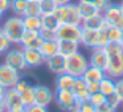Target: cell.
Segmentation results:
<instances>
[{"mask_svg":"<svg viewBox=\"0 0 123 112\" xmlns=\"http://www.w3.org/2000/svg\"><path fill=\"white\" fill-rule=\"evenodd\" d=\"M1 32L7 36V38L11 41V44H20L21 36L25 32L23 17L16 16V15L8 17L1 25Z\"/></svg>","mask_w":123,"mask_h":112,"instance_id":"obj_1","label":"cell"},{"mask_svg":"<svg viewBox=\"0 0 123 112\" xmlns=\"http://www.w3.org/2000/svg\"><path fill=\"white\" fill-rule=\"evenodd\" d=\"M90 66L89 65V59L86 58L83 54L77 51L75 54L68 57L66 58V66H65V73L73 75L75 78H80L83 75L86 69Z\"/></svg>","mask_w":123,"mask_h":112,"instance_id":"obj_2","label":"cell"},{"mask_svg":"<svg viewBox=\"0 0 123 112\" xmlns=\"http://www.w3.org/2000/svg\"><path fill=\"white\" fill-rule=\"evenodd\" d=\"M54 101L57 107L64 112H72L78 108L80 101L70 90H56L54 92Z\"/></svg>","mask_w":123,"mask_h":112,"instance_id":"obj_3","label":"cell"},{"mask_svg":"<svg viewBox=\"0 0 123 112\" xmlns=\"http://www.w3.org/2000/svg\"><path fill=\"white\" fill-rule=\"evenodd\" d=\"M4 63L7 66L12 67L13 70H16L20 74L28 69L27 63H25L23 49H9L6 53V57H4Z\"/></svg>","mask_w":123,"mask_h":112,"instance_id":"obj_4","label":"cell"},{"mask_svg":"<svg viewBox=\"0 0 123 112\" xmlns=\"http://www.w3.org/2000/svg\"><path fill=\"white\" fill-rule=\"evenodd\" d=\"M56 33H57V41L62 40V41L80 42L81 34H82V27L81 25H73V24H60Z\"/></svg>","mask_w":123,"mask_h":112,"instance_id":"obj_5","label":"cell"},{"mask_svg":"<svg viewBox=\"0 0 123 112\" xmlns=\"http://www.w3.org/2000/svg\"><path fill=\"white\" fill-rule=\"evenodd\" d=\"M102 16H103V19H105L107 25L117 27V28L123 30V12L120 9V6L110 3L102 11Z\"/></svg>","mask_w":123,"mask_h":112,"instance_id":"obj_6","label":"cell"},{"mask_svg":"<svg viewBox=\"0 0 123 112\" xmlns=\"http://www.w3.org/2000/svg\"><path fill=\"white\" fill-rule=\"evenodd\" d=\"M20 79H21L20 73H17L12 67L7 66L6 63L0 65V84L3 87H6V88L15 87Z\"/></svg>","mask_w":123,"mask_h":112,"instance_id":"obj_7","label":"cell"},{"mask_svg":"<svg viewBox=\"0 0 123 112\" xmlns=\"http://www.w3.org/2000/svg\"><path fill=\"white\" fill-rule=\"evenodd\" d=\"M6 108L9 111H15V109H21L25 108V104L23 101V98L20 95V92L17 91L16 87H9L6 90V94L3 96Z\"/></svg>","mask_w":123,"mask_h":112,"instance_id":"obj_8","label":"cell"},{"mask_svg":"<svg viewBox=\"0 0 123 112\" xmlns=\"http://www.w3.org/2000/svg\"><path fill=\"white\" fill-rule=\"evenodd\" d=\"M106 75L118 79L123 77V53L109 57V63L106 67Z\"/></svg>","mask_w":123,"mask_h":112,"instance_id":"obj_9","label":"cell"},{"mask_svg":"<svg viewBox=\"0 0 123 112\" xmlns=\"http://www.w3.org/2000/svg\"><path fill=\"white\" fill-rule=\"evenodd\" d=\"M15 87L17 88V91L21 95L25 107L31 106V104H35V86L31 84L25 79H20Z\"/></svg>","mask_w":123,"mask_h":112,"instance_id":"obj_10","label":"cell"},{"mask_svg":"<svg viewBox=\"0 0 123 112\" xmlns=\"http://www.w3.org/2000/svg\"><path fill=\"white\" fill-rule=\"evenodd\" d=\"M53 100H54V94L52 92V90L49 87L41 84L35 86V104L48 107Z\"/></svg>","mask_w":123,"mask_h":112,"instance_id":"obj_11","label":"cell"},{"mask_svg":"<svg viewBox=\"0 0 123 112\" xmlns=\"http://www.w3.org/2000/svg\"><path fill=\"white\" fill-rule=\"evenodd\" d=\"M43 42V38L40 37V33L37 30H25L21 36L20 44L23 49H38Z\"/></svg>","mask_w":123,"mask_h":112,"instance_id":"obj_12","label":"cell"},{"mask_svg":"<svg viewBox=\"0 0 123 112\" xmlns=\"http://www.w3.org/2000/svg\"><path fill=\"white\" fill-rule=\"evenodd\" d=\"M107 63H109V57L105 53L103 49H101V48L91 49V54H90V58H89V65L90 66L101 69L106 73Z\"/></svg>","mask_w":123,"mask_h":112,"instance_id":"obj_13","label":"cell"},{"mask_svg":"<svg viewBox=\"0 0 123 112\" xmlns=\"http://www.w3.org/2000/svg\"><path fill=\"white\" fill-rule=\"evenodd\" d=\"M23 53H24L25 63L28 69H36L43 63H45V59L38 51V49H23Z\"/></svg>","mask_w":123,"mask_h":112,"instance_id":"obj_14","label":"cell"},{"mask_svg":"<svg viewBox=\"0 0 123 112\" xmlns=\"http://www.w3.org/2000/svg\"><path fill=\"white\" fill-rule=\"evenodd\" d=\"M45 65L48 70L53 74L58 75L65 73V66H66V58L62 57L61 54H56V56L50 57V58L45 59Z\"/></svg>","mask_w":123,"mask_h":112,"instance_id":"obj_15","label":"cell"},{"mask_svg":"<svg viewBox=\"0 0 123 112\" xmlns=\"http://www.w3.org/2000/svg\"><path fill=\"white\" fill-rule=\"evenodd\" d=\"M81 27H82L83 29H90V30H97V32H98V30L106 28L107 24H106V21H105L103 16H102V12H99V13L89 17V19L82 20Z\"/></svg>","mask_w":123,"mask_h":112,"instance_id":"obj_16","label":"cell"},{"mask_svg":"<svg viewBox=\"0 0 123 112\" xmlns=\"http://www.w3.org/2000/svg\"><path fill=\"white\" fill-rule=\"evenodd\" d=\"M72 92L74 94V96L77 98V100L80 101H86L89 100L90 98V92L87 91V84L86 82L82 79V78H75V82H74V86L72 88Z\"/></svg>","mask_w":123,"mask_h":112,"instance_id":"obj_17","label":"cell"},{"mask_svg":"<svg viewBox=\"0 0 123 112\" xmlns=\"http://www.w3.org/2000/svg\"><path fill=\"white\" fill-rule=\"evenodd\" d=\"M57 46H58V54H61L62 57L68 58V57L75 54L77 51H80V42H74V41H57Z\"/></svg>","mask_w":123,"mask_h":112,"instance_id":"obj_18","label":"cell"},{"mask_svg":"<svg viewBox=\"0 0 123 112\" xmlns=\"http://www.w3.org/2000/svg\"><path fill=\"white\" fill-rule=\"evenodd\" d=\"M105 75H106V73L103 70L97 69V67H93V66H89L81 78L86 82V84H90V83H99Z\"/></svg>","mask_w":123,"mask_h":112,"instance_id":"obj_19","label":"cell"},{"mask_svg":"<svg viewBox=\"0 0 123 112\" xmlns=\"http://www.w3.org/2000/svg\"><path fill=\"white\" fill-rule=\"evenodd\" d=\"M54 82H56V90H70L72 91L74 82H75V77L68 74V73H62V74L57 75Z\"/></svg>","mask_w":123,"mask_h":112,"instance_id":"obj_20","label":"cell"},{"mask_svg":"<svg viewBox=\"0 0 123 112\" xmlns=\"http://www.w3.org/2000/svg\"><path fill=\"white\" fill-rule=\"evenodd\" d=\"M97 30H90V29H83L82 28V34H81V41L80 44L87 49H94L97 46Z\"/></svg>","mask_w":123,"mask_h":112,"instance_id":"obj_21","label":"cell"},{"mask_svg":"<svg viewBox=\"0 0 123 112\" xmlns=\"http://www.w3.org/2000/svg\"><path fill=\"white\" fill-rule=\"evenodd\" d=\"M38 51L41 53V56L44 57V59H48L50 57L58 54V46H57V41H43L38 48Z\"/></svg>","mask_w":123,"mask_h":112,"instance_id":"obj_22","label":"cell"},{"mask_svg":"<svg viewBox=\"0 0 123 112\" xmlns=\"http://www.w3.org/2000/svg\"><path fill=\"white\" fill-rule=\"evenodd\" d=\"M99 92H102L105 96H109L115 94V79L109 75H105L99 82Z\"/></svg>","mask_w":123,"mask_h":112,"instance_id":"obj_23","label":"cell"},{"mask_svg":"<svg viewBox=\"0 0 123 112\" xmlns=\"http://www.w3.org/2000/svg\"><path fill=\"white\" fill-rule=\"evenodd\" d=\"M77 8H78V13H80V16L82 20L89 19V17L99 13V11L94 6H91V4H89V3H83V1H78Z\"/></svg>","mask_w":123,"mask_h":112,"instance_id":"obj_24","label":"cell"},{"mask_svg":"<svg viewBox=\"0 0 123 112\" xmlns=\"http://www.w3.org/2000/svg\"><path fill=\"white\" fill-rule=\"evenodd\" d=\"M66 7H68V19H66V24L81 25V22H82V19H81L80 13H78L77 4L69 3V4H66Z\"/></svg>","mask_w":123,"mask_h":112,"instance_id":"obj_25","label":"cell"},{"mask_svg":"<svg viewBox=\"0 0 123 112\" xmlns=\"http://www.w3.org/2000/svg\"><path fill=\"white\" fill-rule=\"evenodd\" d=\"M23 24L25 30H40L41 29V16H24Z\"/></svg>","mask_w":123,"mask_h":112,"instance_id":"obj_26","label":"cell"},{"mask_svg":"<svg viewBox=\"0 0 123 112\" xmlns=\"http://www.w3.org/2000/svg\"><path fill=\"white\" fill-rule=\"evenodd\" d=\"M28 4H29V0H12L11 1V11L13 12L16 16L24 17L25 12H27Z\"/></svg>","mask_w":123,"mask_h":112,"instance_id":"obj_27","label":"cell"},{"mask_svg":"<svg viewBox=\"0 0 123 112\" xmlns=\"http://www.w3.org/2000/svg\"><path fill=\"white\" fill-rule=\"evenodd\" d=\"M41 25L44 29H50V30H57V28L60 27V21L56 19L53 13L49 15H41Z\"/></svg>","mask_w":123,"mask_h":112,"instance_id":"obj_28","label":"cell"},{"mask_svg":"<svg viewBox=\"0 0 123 112\" xmlns=\"http://www.w3.org/2000/svg\"><path fill=\"white\" fill-rule=\"evenodd\" d=\"M106 34H107L109 42H119L120 37H122V29H119V28H117V27L107 25L106 27Z\"/></svg>","mask_w":123,"mask_h":112,"instance_id":"obj_29","label":"cell"},{"mask_svg":"<svg viewBox=\"0 0 123 112\" xmlns=\"http://www.w3.org/2000/svg\"><path fill=\"white\" fill-rule=\"evenodd\" d=\"M38 4H40L41 15L53 13L54 9H56V7H57V4L54 3L53 0H40V1H38Z\"/></svg>","mask_w":123,"mask_h":112,"instance_id":"obj_30","label":"cell"},{"mask_svg":"<svg viewBox=\"0 0 123 112\" xmlns=\"http://www.w3.org/2000/svg\"><path fill=\"white\" fill-rule=\"evenodd\" d=\"M103 50L107 54V57H111V56H115V54L123 53V46L119 42H109L103 48Z\"/></svg>","mask_w":123,"mask_h":112,"instance_id":"obj_31","label":"cell"},{"mask_svg":"<svg viewBox=\"0 0 123 112\" xmlns=\"http://www.w3.org/2000/svg\"><path fill=\"white\" fill-rule=\"evenodd\" d=\"M53 15L60 21V24H66V19H68V7H66V4H64V6H57L56 9H54V12H53Z\"/></svg>","mask_w":123,"mask_h":112,"instance_id":"obj_32","label":"cell"},{"mask_svg":"<svg viewBox=\"0 0 123 112\" xmlns=\"http://www.w3.org/2000/svg\"><path fill=\"white\" fill-rule=\"evenodd\" d=\"M11 45H12L11 41L7 38V36L1 32V29H0V56H4V54L11 49Z\"/></svg>","mask_w":123,"mask_h":112,"instance_id":"obj_33","label":"cell"},{"mask_svg":"<svg viewBox=\"0 0 123 112\" xmlns=\"http://www.w3.org/2000/svg\"><path fill=\"white\" fill-rule=\"evenodd\" d=\"M25 16H41V9L38 1H29Z\"/></svg>","mask_w":123,"mask_h":112,"instance_id":"obj_34","label":"cell"},{"mask_svg":"<svg viewBox=\"0 0 123 112\" xmlns=\"http://www.w3.org/2000/svg\"><path fill=\"white\" fill-rule=\"evenodd\" d=\"M40 37L43 38V41H57V33L56 30H50V29H44L41 28L38 30Z\"/></svg>","mask_w":123,"mask_h":112,"instance_id":"obj_35","label":"cell"},{"mask_svg":"<svg viewBox=\"0 0 123 112\" xmlns=\"http://www.w3.org/2000/svg\"><path fill=\"white\" fill-rule=\"evenodd\" d=\"M107 44H109V40H107V34H106V28H103V29L98 30V36H97V46L95 48L103 49Z\"/></svg>","mask_w":123,"mask_h":112,"instance_id":"obj_36","label":"cell"},{"mask_svg":"<svg viewBox=\"0 0 123 112\" xmlns=\"http://www.w3.org/2000/svg\"><path fill=\"white\" fill-rule=\"evenodd\" d=\"M89 101H90V103H93L95 107H98V106H101L102 103H105V101H106V96H105L102 92L97 91V92L90 94V98H89Z\"/></svg>","mask_w":123,"mask_h":112,"instance_id":"obj_37","label":"cell"},{"mask_svg":"<svg viewBox=\"0 0 123 112\" xmlns=\"http://www.w3.org/2000/svg\"><path fill=\"white\" fill-rule=\"evenodd\" d=\"M80 1H83V3H89L91 6H94L99 12H102L107 6L110 4V0H80Z\"/></svg>","mask_w":123,"mask_h":112,"instance_id":"obj_38","label":"cell"},{"mask_svg":"<svg viewBox=\"0 0 123 112\" xmlns=\"http://www.w3.org/2000/svg\"><path fill=\"white\" fill-rule=\"evenodd\" d=\"M115 95L120 99L123 104V77L115 79Z\"/></svg>","mask_w":123,"mask_h":112,"instance_id":"obj_39","label":"cell"},{"mask_svg":"<svg viewBox=\"0 0 123 112\" xmlns=\"http://www.w3.org/2000/svg\"><path fill=\"white\" fill-rule=\"evenodd\" d=\"M78 109H80V112H95L97 107L89 100H86V101H81L80 106H78Z\"/></svg>","mask_w":123,"mask_h":112,"instance_id":"obj_40","label":"cell"},{"mask_svg":"<svg viewBox=\"0 0 123 112\" xmlns=\"http://www.w3.org/2000/svg\"><path fill=\"white\" fill-rule=\"evenodd\" d=\"M106 101H107V103H109L111 107H114L115 109H117L118 107H119L120 104H122V101H120V99L118 98V96L115 95V94H112V95H109V96H106Z\"/></svg>","mask_w":123,"mask_h":112,"instance_id":"obj_41","label":"cell"},{"mask_svg":"<svg viewBox=\"0 0 123 112\" xmlns=\"http://www.w3.org/2000/svg\"><path fill=\"white\" fill-rule=\"evenodd\" d=\"M27 112H48L46 107L44 106H38V104H31V106L25 107Z\"/></svg>","mask_w":123,"mask_h":112,"instance_id":"obj_42","label":"cell"},{"mask_svg":"<svg viewBox=\"0 0 123 112\" xmlns=\"http://www.w3.org/2000/svg\"><path fill=\"white\" fill-rule=\"evenodd\" d=\"M95 112H115V108L114 107H111L107 101H105V103H102L101 106L97 107Z\"/></svg>","mask_w":123,"mask_h":112,"instance_id":"obj_43","label":"cell"},{"mask_svg":"<svg viewBox=\"0 0 123 112\" xmlns=\"http://www.w3.org/2000/svg\"><path fill=\"white\" fill-rule=\"evenodd\" d=\"M11 1L12 0H0V11L7 12L11 8Z\"/></svg>","mask_w":123,"mask_h":112,"instance_id":"obj_44","label":"cell"},{"mask_svg":"<svg viewBox=\"0 0 123 112\" xmlns=\"http://www.w3.org/2000/svg\"><path fill=\"white\" fill-rule=\"evenodd\" d=\"M98 90H99V83H90V84H87V91L90 94L97 92Z\"/></svg>","mask_w":123,"mask_h":112,"instance_id":"obj_45","label":"cell"},{"mask_svg":"<svg viewBox=\"0 0 123 112\" xmlns=\"http://www.w3.org/2000/svg\"><path fill=\"white\" fill-rule=\"evenodd\" d=\"M57 6H64V4H69L72 3V0H53Z\"/></svg>","mask_w":123,"mask_h":112,"instance_id":"obj_46","label":"cell"},{"mask_svg":"<svg viewBox=\"0 0 123 112\" xmlns=\"http://www.w3.org/2000/svg\"><path fill=\"white\" fill-rule=\"evenodd\" d=\"M6 104H4V100L3 98H0V112H6Z\"/></svg>","mask_w":123,"mask_h":112,"instance_id":"obj_47","label":"cell"},{"mask_svg":"<svg viewBox=\"0 0 123 112\" xmlns=\"http://www.w3.org/2000/svg\"><path fill=\"white\" fill-rule=\"evenodd\" d=\"M6 90H7L6 87H3V86L0 84V98H3V96H4V94H6Z\"/></svg>","mask_w":123,"mask_h":112,"instance_id":"obj_48","label":"cell"},{"mask_svg":"<svg viewBox=\"0 0 123 112\" xmlns=\"http://www.w3.org/2000/svg\"><path fill=\"white\" fill-rule=\"evenodd\" d=\"M6 112H27L25 108H21V109H15V111H9V109H6Z\"/></svg>","mask_w":123,"mask_h":112,"instance_id":"obj_49","label":"cell"},{"mask_svg":"<svg viewBox=\"0 0 123 112\" xmlns=\"http://www.w3.org/2000/svg\"><path fill=\"white\" fill-rule=\"evenodd\" d=\"M119 44L123 46V30H122V37H120V41H119Z\"/></svg>","mask_w":123,"mask_h":112,"instance_id":"obj_50","label":"cell"},{"mask_svg":"<svg viewBox=\"0 0 123 112\" xmlns=\"http://www.w3.org/2000/svg\"><path fill=\"white\" fill-rule=\"evenodd\" d=\"M3 15H4V12H1V11H0V20H1V17H3Z\"/></svg>","mask_w":123,"mask_h":112,"instance_id":"obj_51","label":"cell"},{"mask_svg":"<svg viewBox=\"0 0 123 112\" xmlns=\"http://www.w3.org/2000/svg\"><path fill=\"white\" fill-rule=\"evenodd\" d=\"M119 6H120V9H122V12H123V1H122V3L119 4Z\"/></svg>","mask_w":123,"mask_h":112,"instance_id":"obj_52","label":"cell"},{"mask_svg":"<svg viewBox=\"0 0 123 112\" xmlns=\"http://www.w3.org/2000/svg\"><path fill=\"white\" fill-rule=\"evenodd\" d=\"M72 112H80V109L77 108V109H74V111H72Z\"/></svg>","mask_w":123,"mask_h":112,"instance_id":"obj_53","label":"cell"},{"mask_svg":"<svg viewBox=\"0 0 123 112\" xmlns=\"http://www.w3.org/2000/svg\"><path fill=\"white\" fill-rule=\"evenodd\" d=\"M29 1H40V0H29Z\"/></svg>","mask_w":123,"mask_h":112,"instance_id":"obj_54","label":"cell"},{"mask_svg":"<svg viewBox=\"0 0 123 112\" xmlns=\"http://www.w3.org/2000/svg\"><path fill=\"white\" fill-rule=\"evenodd\" d=\"M0 29H1V25H0Z\"/></svg>","mask_w":123,"mask_h":112,"instance_id":"obj_55","label":"cell"}]
</instances>
